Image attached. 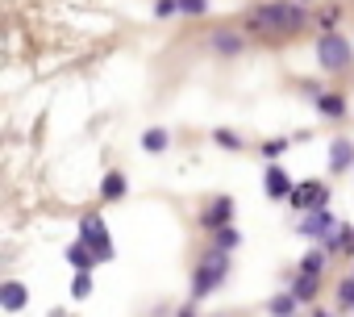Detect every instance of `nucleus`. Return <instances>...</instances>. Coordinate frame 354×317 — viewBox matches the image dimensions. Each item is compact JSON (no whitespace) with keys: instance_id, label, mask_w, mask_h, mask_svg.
Here are the masks:
<instances>
[{"instance_id":"obj_1","label":"nucleus","mask_w":354,"mask_h":317,"mask_svg":"<svg viewBox=\"0 0 354 317\" xmlns=\"http://www.w3.org/2000/svg\"><path fill=\"white\" fill-rule=\"evenodd\" d=\"M246 26L250 30H300L304 26V9L300 5H288V0H271V5L250 9Z\"/></svg>"},{"instance_id":"obj_2","label":"nucleus","mask_w":354,"mask_h":317,"mask_svg":"<svg viewBox=\"0 0 354 317\" xmlns=\"http://www.w3.org/2000/svg\"><path fill=\"white\" fill-rule=\"evenodd\" d=\"M225 271H230V259H225V251H213L205 263H201V271H196V280H192V296L201 300V296H209L221 280H225Z\"/></svg>"},{"instance_id":"obj_3","label":"nucleus","mask_w":354,"mask_h":317,"mask_svg":"<svg viewBox=\"0 0 354 317\" xmlns=\"http://www.w3.org/2000/svg\"><path fill=\"white\" fill-rule=\"evenodd\" d=\"M317 59H321V67H325V71H346V67H350V59H354V51H350V42H346V38L325 34V38L317 42Z\"/></svg>"},{"instance_id":"obj_4","label":"nucleus","mask_w":354,"mask_h":317,"mask_svg":"<svg viewBox=\"0 0 354 317\" xmlns=\"http://www.w3.org/2000/svg\"><path fill=\"white\" fill-rule=\"evenodd\" d=\"M337 230V221L325 213V209H313V213H304V221H300V234L304 238H329Z\"/></svg>"},{"instance_id":"obj_5","label":"nucleus","mask_w":354,"mask_h":317,"mask_svg":"<svg viewBox=\"0 0 354 317\" xmlns=\"http://www.w3.org/2000/svg\"><path fill=\"white\" fill-rule=\"evenodd\" d=\"M296 209H321L325 205V188L321 184H300V188H292V197H288Z\"/></svg>"},{"instance_id":"obj_6","label":"nucleus","mask_w":354,"mask_h":317,"mask_svg":"<svg viewBox=\"0 0 354 317\" xmlns=\"http://www.w3.org/2000/svg\"><path fill=\"white\" fill-rule=\"evenodd\" d=\"M267 197H275V201L292 197V180H288L283 167H267Z\"/></svg>"},{"instance_id":"obj_7","label":"nucleus","mask_w":354,"mask_h":317,"mask_svg":"<svg viewBox=\"0 0 354 317\" xmlns=\"http://www.w3.org/2000/svg\"><path fill=\"white\" fill-rule=\"evenodd\" d=\"M67 263H71L75 271H88V267L96 263V251H92L88 242H71V246H67Z\"/></svg>"},{"instance_id":"obj_8","label":"nucleus","mask_w":354,"mask_h":317,"mask_svg":"<svg viewBox=\"0 0 354 317\" xmlns=\"http://www.w3.org/2000/svg\"><path fill=\"white\" fill-rule=\"evenodd\" d=\"M350 163H354V146H350L346 138H337V142L329 146V167H333V172H346Z\"/></svg>"},{"instance_id":"obj_9","label":"nucleus","mask_w":354,"mask_h":317,"mask_svg":"<svg viewBox=\"0 0 354 317\" xmlns=\"http://www.w3.org/2000/svg\"><path fill=\"white\" fill-rule=\"evenodd\" d=\"M26 300H30V296H26V284H17V280H13V284H5V288H0V305H5L9 313L26 309Z\"/></svg>"},{"instance_id":"obj_10","label":"nucleus","mask_w":354,"mask_h":317,"mask_svg":"<svg viewBox=\"0 0 354 317\" xmlns=\"http://www.w3.org/2000/svg\"><path fill=\"white\" fill-rule=\"evenodd\" d=\"M100 197H104V201H121V197H125V176H121V172H109L104 184H100Z\"/></svg>"},{"instance_id":"obj_11","label":"nucleus","mask_w":354,"mask_h":317,"mask_svg":"<svg viewBox=\"0 0 354 317\" xmlns=\"http://www.w3.org/2000/svg\"><path fill=\"white\" fill-rule=\"evenodd\" d=\"M230 213H234V201H230V197H221V201H217V205L209 209V217H205V226H213V230H221Z\"/></svg>"},{"instance_id":"obj_12","label":"nucleus","mask_w":354,"mask_h":317,"mask_svg":"<svg viewBox=\"0 0 354 317\" xmlns=\"http://www.w3.org/2000/svg\"><path fill=\"white\" fill-rule=\"evenodd\" d=\"M292 296H296V300H313V296H317V275L300 271V275H296V284H292Z\"/></svg>"},{"instance_id":"obj_13","label":"nucleus","mask_w":354,"mask_h":317,"mask_svg":"<svg viewBox=\"0 0 354 317\" xmlns=\"http://www.w3.org/2000/svg\"><path fill=\"white\" fill-rule=\"evenodd\" d=\"M100 234H104V221H100V217H84V221H80V242H88V246H92Z\"/></svg>"},{"instance_id":"obj_14","label":"nucleus","mask_w":354,"mask_h":317,"mask_svg":"<svg viewBox=\"0 0 354 317\" xmlns=\"http://www.w3.org/2000/svg\"><path fill=\"white\" fill-rule=\"evenodd\" d=\"M167 129H146V138H142V146L150 150V154H158V150H167Z\"/></svg>"},{"instance_id":"obj_15","label":"nucleus","mask_w":354,"mask_h":317,"mask_svg":"<svg viewBox=\"0 0 354 317\" xmlns=\"http://www.w3.org/2000/svg\"><path fill=\"white\" fill-rule=\"evenodd\" d=\"M317 105H321V113H329V117H342V109H346V100H342V96H321Z\"/></svg>"},{"instance_id":"obj_16","label":"nucleus","mask_w":354,"mask_h":317,"mask_svg":"<svg viewBox=\"0 0 354 317\" xmlns=\"http://www.w3.org/2000/svg\"><path fill=\"white\" fill-rule=\"evenodd\" d=\"M321 267H325V255H321V251H308L304 263H300V271H308V275H317Z\"/></svg>"},{"instance_id":"obj_17","label":"nucleus","mask_w":354,"mask_h":317,"mask_svg":"<svg viewBox=\"0 0 354 317\" xmlns=\"http://www.w3.org/2000/svg\"><path fill=\"white\" fill-rule=\"evenodd\" d=\"M292 309H296V296H292V292H288V296H275V300H271V313H275V317H288Z\"/></svg>"},{"instance_id":"obj_18","label":"nucleus","mask_w":354,"mask_h":317,"mask_svg":"<svg viewBox=\"0 0 354 317\" xmlns=\"http://www.w3.org/2000/svg\"><path fill=\"white\" fill-rule=\"evenodd\" d=\"M217 242H221V251H234V246L242 242V234H238V230H225V226H221V230H217Z\"/></svg>"},{"instance_id":"obj_19","label":"nucleus","mask_w":354,"mask_h":317,"mask_svg":"<svg viewBox=\"0 0 354 317\" xmlns=\"http://www.w3.org/2000/svg\"><path fill=\"white\" fill-rule=\"evenodd\" d=\"M217 51L234 55V51H242V38H234V34H217Z\"/></svg>"},{"instance_id":"obj_20","label":"nucleus","mask_w":354,"mask_h":317,"mask_svg":"<svg viewBox=\"0 0 354 317\" xmlns=\"http://www.w3.org/2000/svg\"><path fill=\"white\" fill-rule=\"evenodd\" d=\"M71 292H75V296L84 300V296L92 292V275H88V271H80V275H75V284H71Z\"/></svg>"},{"instance_id":"obj_21","label":"nucleus","mask_w":354,"mask_h":317,"mask_svg":"<svg viewBox=\"0 0 354 317\" xmlns=\"http://www.w3.org/2000/svg\"><path fill=\"white\" fill-rule=\"evenodd\" d=\"M217 146H225V150H238V146H242V138H238V134H230V129H217Z\"/></svg>"},{"instance_id":"obj_22","label":"nucleus","mask_w":354,"mask_h":317,"mask_svg":"<svg viewBox=\"0 0 354 317\" xmlns=\"http://www.w3.org/2000/svg\"><path fill=\"white\" fill-rule=\"evenodd\" d=\"M175 9H180V0H158V5H154V17H171Z\"/></svg>"},{"instance_id":"obj_23","label":"nucleus","mask_w":354,"mask_h":317,"mask_svg":"<svg viewBox=\"0 0 354 317\" xmlns=\"http://www.w3.org/2000/svg\"><path fill=\"white\" fill-rule=\"evenodd\" d=\"M180 9H184V13H205L209 0H180Z\"/></svg>"},{"instance_id":"obj_24","label":"nucleus","mask_w":354,"mask_h":317,"mask_svg":"<svg viewBox=\"0 0 354 317\" xmlns=\"http://www.w3.org/2000/svg\"><path fill=\"white\" fill-rule=\"evenodd\" d=\"M342 300H346V305H354V280H346V284H342Z\"/></svg>"},{"instance_id":"obj_25","label":"nucleus","mask_w":354,"mask_h":317,"mask_svg":"<svg viewBox=\"0 0 354 317\" xmlns=\"http://www.w3.org/2000/svg\"><path fill=\"white\" fill-rule=\"evenodd\" d=\"M283 146H288V142H271V146H263V154H271V158H275V154H283Z\"/></svg>"},{"instance_id":"obj_26","label":"nucleus","mask_w":354,"mask_h":317,"mask_svg":"<svg viewBox=\"0 0 354 317\" xmlns=\"http://www.w3.org/2000/svg\"><path fill=\"white\" fill-rule=\"evenodd\" d=\"M317 317H333V313H317Z\"/></svg>"}]
</instances>
